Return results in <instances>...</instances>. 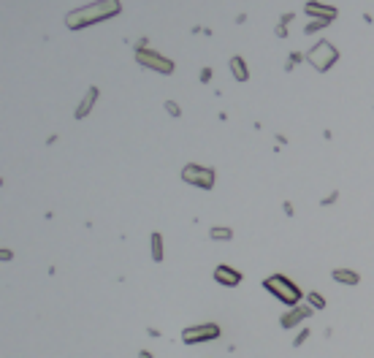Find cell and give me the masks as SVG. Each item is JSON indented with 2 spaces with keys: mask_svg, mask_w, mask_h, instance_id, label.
Wrapping results in <instances>:
<instances>
[{
  "mask_svg": "<svg viewBox=\"0 0 374 358\" xmlns=\"http://www.w3.org/2000/svg\"><path fill=\"white\" fill-rule=\"evenodd\" d=\"M120 14V0H98L92 6H84V8H76L65 16V25L71 30H82V27H90L95 22H103L109 16H117Z\"/></svg>",
  "mask_w": 374,
  "mask_h": 358,
  "instance_id": "1",
  "label": "cell"
},
{
  "mask_svg": "<svg viewBox=\"0 0 374 358\" xmlns=\"http://www.w3.org/2000/svg\"><path fill=\"white\" fill-rule=\"evenodd\" d=\"M263 288L268 290V293H274L280 301H285L287 307H296L301 301V290L293 285L287 277H282V274H274V277H268L266 282H263Z\"/></svg>",
  "mask_w": 374,
  "mask_h": 358,
  "instance_id": "2",
  "label": "cell"
},
{
  "mask_svg": "<svg viewBox=\"0 0 374 358\" xmlns=\"http://www.w3.org/2000/svg\"><path fill=\"white\" fill-rule=\"evenodd\" d=\"M306 60H309L318 71H328L333 63H337V46H331L328 41H320V44H314L309 54H306Z\"/></svg>",
  "mask_w": 374,
  "mask_h": 358,
  "instance_id": "3",
  "label": "cell"
},
{
  "mask_svg": "<svg viewBox=\"0 0 374 358\" xmlns=\"http://www.w3.org/2000/svg\"><path fill=\"white\" fill-rule=\"evenodd\" d=\"M182 179H185L187 185L206 187V190L214 185V174H212V168H206V166H198V163H190V166H185V171H182Z\"/></svg>",
  "mask_w": 374,
  "mask_h": 358,
  "instance_id": "4",
  "label": "cell"
},
{
  "mask_svg": "<svg viewBox=\"0 0 374 358\" xmlns=\"http://www.w3.org/2000/svg\"><path fill=\"white\" fill-rule=\"evenodd\" d=\"M136 60L141 63V65H147V68H152V71H158V73H171L174 71V63H171L168 57H163V54H158V52H149V49H136Z\"/></svg>",
  "mask_w": 374,
  "mask_h": 358,
  "instance_id": "5",
  "label": "cell"
},
{
  "mask_svg": "<svg viewBox=\"0 0 374 358\" xmlns=\"http://www.w3.org/2000/svg\"><path fill=\"white\" fill-rule=\"evenodd\" d=\"M214 336H220V328L214 326V323H206V326H195V328H187L185 331V342L187 345H195V342H206V339H214Z\"/></svg>",
  "mask_w": 374,
  "mask_h": 358,
  "instance_id": "6",
  "label": "cell"
},
{
  "mask_svg": "<svg viewBox=\"0 0 374 358\" xmlns=\"http://www.w3.org/2000/svg\"><path fill=\"white\" fill-rule=\"evenodd\" d=\"M306 14H309V16H320L323 22H331L333 16H337V8H333V6H323V3H318V0H309V3H306Z\"/></svg>",
  "mask_w": 374,
  "mask_h": 358,
  "instance_id": "7",
  "label": "cell"
},
{
  "mask_svg": "<svg viewBox=\"0 0 374 358\" xmlns=\"http://www.w3.org/2000/svg\"><path fill=\"white\" fill-rule=\"evenodd\" d=\"M214 280L220 282V285H239V282H242V274H239L236 269H231V266H217Z\"/></svg>",
  "mask_w": 374,
  "mask_h": 358,
  "instance_id": "8",
  "label": "cell"
},
{
  "mask_svg": "<svg viewBox=\"0 0 374 358\" xmlns=\"http://www.w3.org/2000/svg\"><path fill=\"white\" fill-rule=\"evenodd\" d=\"M306 315H312V312H309V307H296V309H290V312H285V315H282L280 323H282L285 328H293L296 323H301Z\"/></svg>",
  "mask_w": 374,
  "mask_h": 358,
  "instance_id": "9",
  "label": "cell"
},
{
  "mask_svg": "<svg viewBox=\"0 0 374 358\" xmlns=\"http://www.w3.org/2000/svg\"><path fill=\"white\" fill-rule=\"evenodd\" d=\"M95 98H98V90H95V87H90V90H87V95H84V101H82V106L76 109V117L82 120L84 114H87V111H90V106L95 103Z\"/></svg>",
  "mask_w": 374,
  "mask_h": 358,
  "instance_id": "10",
  "label": "cell"
},
{
  "mask_svg": "<svg viewBox=\"0 0 374 358\" xmlns=\"http://www.w3.org/2000/svg\"><path fill=\"white\" fill-rule=\"evenodd\" d=\"M333 280L342 282V285H356L358 274H356V271H350V269H337V271H333Z\"/></svg>",
  "mask_w": 374,
  "mask_h": 358,
  "instance_id": "11",
  "label": "cell"
},
{
  "mask_svg": "<svg viewBox=\"0 0 374 358\" xmlns=\"http://www.w3.org/2000/svg\"><path fill=\"white\" fill-rule=\"evenodd\" d=\"M231 68H233V76H236L239 82H247V79H249V71H247V65H244L242 57H233V60H231Z\"/></svg>",
  "mask_w": 374,
  "mask_h": 358,
  "instance_id": "12",
  "label": "cell"
},
{
  "mask_svg": "<svg viewBox=\"0 0 374 358\" xmlns=\"http://www.w3.org/2000/svg\"><path fill=\"white\" fill-rule=\"evenodd\" d=\"M152 258L163 261V239H160V233H152Z\"/></svg>",
  "mask_w": 374,
  "mask_h": 358,
  "instance_id": "13",
  "label": "cell"
},
{
  "mask_svg": "<svg viewBox=\"0 0 374 358\" xmlns=\"http://www.w3.org/2000/svg\"><path fill=\"white\" fill-rule=\"evenodd\" d=\"M233 233H231V228H214L212 231V239H231Z\"/></svg>",
  "mask_w": 374,
  "mask_h": 358,
  "instance_id": "14",
  "label": "cell"
},
{
  "mask_svg": "<svg viewBox=\"0 0 374 358\" xmlns=\"http://www.w3.org/2000/svg\"><path fill=\"white\" fill-rule=\"evenodd\" d=\"M309 304H312V307H318V309H323V307H325V301H323L318 293H309Z\"/></svg>",
  "mask_w": 374,
  "mask_h": 358,
  "instance_id": "15",
  "label": "cell"
},
{
  "mask_svg": "<svg viewBox=\"0 0 374 358\" xmlns=\"http://www.w3.org/2000/svg\"><path fill=\"white\" fill-rule=\"evenodd\" d=\"M166 109H168V114H179V106H176V103H166Z\"/></svg>",
  "mask_w": 374,
  "mask_h": 358,
  "instance_id": "16",
  "label": "cell"
},
{
  "mask_svg": "<svg viewBox=\"0 0 374 358\" xmlns=\"http://www.w3.org/2000/svg\"><path fill=\"white\" fill-rule=\"evenodd\" d=\"M306 336H309V331H301L299 336H296V345H301V342H304V339H306Z\"/></svg>",
  "mask_w": 374,
  "mask_h": 358,
  "instance_id": "17",
  "label": "cell"
}]
</instances>
